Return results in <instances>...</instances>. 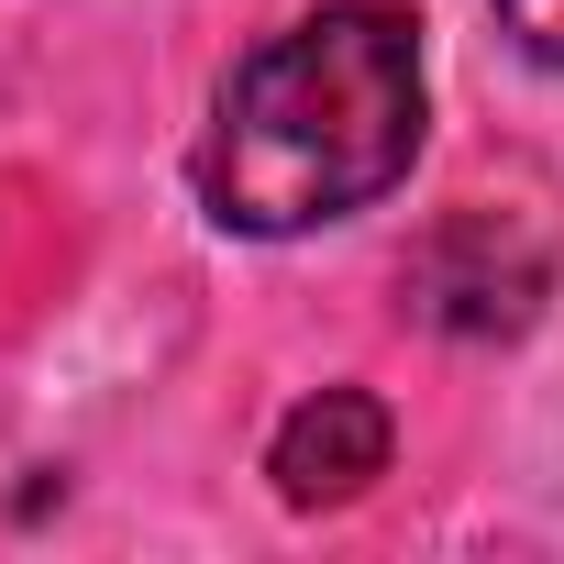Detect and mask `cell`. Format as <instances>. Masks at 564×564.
I'll return each mask as SVG.
<instances>
[{"label":"cell","instance_id":"obj_2","mask_svg":"<svg viewBox=\"0 0 564 564\" xmlns=\"http://www.w3.org/2000/svg\"><path fill=\"white\" fill-rule=\"evenodd\" d=\"M265 476H276L289 509H344V498H366V487L388 476V410H377L366 388L300 399L289 421H276V443H265Z\"/></svg>","mask_w":564,"mask_h":564},{"label":"cell","instance_id":"obj_3","mask_svg":"<svg viewBox=\"0 0 564 564\" xmlns=\"http://www.w3.org/2000/svg\"><path fill=\"white\" fill-rule=\"evenodd\" d=\"M498 34H509L531 67H564V0H498Z\"/></svg>","mask_w":564,"mask_h":564},{"label":"cell","instance_id":"obj_1","mask_svg":"<svg viewBox=\"0 0 564 564\" xmlns=\"http://www.w3.org/2000/svg\"><path fill=\"white\" fill-rule=\"evenodd\" d=\"M421 155V23L399 0H322L265 34L199 133V199L221 232H322L388 199Z\"/></svg>","mask_w":564,"mask_h":564}]
</instances>
